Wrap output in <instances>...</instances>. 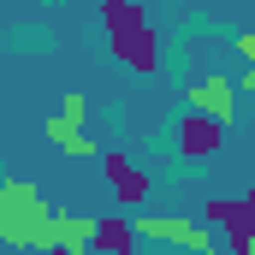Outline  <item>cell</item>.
Masks as SVG:
<instances>
[{"instance_id":"6da1fadb","label":"cell","mask_w":255,"mask_h":255,"mask_svg":"<svg viewBox=\"0 0 255 255\" xmlns=\"http://www.w3.org/2000/svg\"><path fill=\"white\" fill-rule=\"evenodd\" d=\"M101 24H107V48L119 54V65L130 71H160V36L154 24L142 18V6H125V0H101Z\"/></svg>"},{"instance_id":"7a4b0ae2","label":"cell","mask_w":255,"mask_h":255,"mask_svg":"<svg viewBox=\"0 0 255 255\" xmlns=\"http://www.w3.org/2000/svg\"><path fill=\"white\" fill-rule=\"evenodd\" d=\"M48 226H54V214H48V202L36 196V184H24V178H6V184H0V238H6V244L48 255Z\"/></svg>"},{"instance_id":"3957f363","label":"cell","mask_w":255,"mask_h":255,"mask_svg":"<svg viewBox=\"0 0 255 255\" xmlns=\"http://www.w3.org/2000/svg\"><path fill=\"white\" fill-rule=\"evenodd\" d=\"M130 232H136V238H160V244H172V250L220 255V244L208 238V226H196V220H178V214H136V220H130Z\"/></svg>"},{"instance_id":"277c9868","label":"cell","mask_w":255,"mask_h":255,"mask_svg":"<svg viewBox=\"0 0 255 255\" xmlns=\"http://www.w3.org/2000/svg\"><path fill=\"white\" fill-rule=\"evenodd\" d=\"M202 220L220 226V238H226V250H232V255H250V244H255V196H238V202L214 196V202L202 208Z\"/></svg>"},{"instance_id":"5b68a950","label":"cell","mask_w":255,"mask_h":255,"mask_svg":"<svg viewBox=\"0 0 255 255\" xmlns=\"http://www.w3.org/2000/svg\"><path fill=\"white\" fill-rule=\"evenodd\" d=\"M190 113L214 119V125H226V119L238 113V83H232V77H220V71H214V77H202V83L190 89Z\"/></svg>"},{"instance_id":"8992f818","label":"cell","mask_w":255,"mask_h":255,"mask_svg":"<svg viewBox=\"0 0 255 255\" xmlns=\"http://www.w3.org/2000/svg\"><path fill=\"white\" fill-rule=\"evenodd\" d=\"M220 142H226V125H214V119H202V113H184V119H178V154H184V160L220 154Z\"/></svg>"},{"instance_id":"52a82bcc","label":"cell","mask_w":255,"mask_h":255,"mask_svg":"<svg viewBox=\"0 0 255 255\" xmlns=\"http://www.w3.org/2000/svg\"><path fill=\"white\" fill-rule=\"evenodd\" d=\"M95 250V220H83V214H54V226H48V255H83Z\"/></svg>"},{"instance_id":"ba28073f","label":"cell","mask_w":255,"mask_h":255,"mask_svg":"<svg viewBox=\"0 0 255 255\" xmlns=\"http://www.w3.org/2000/svg\"><path fill=\"white\" fill-rule=\"evenodd\" d=\"M101 172H107V184H113V196H119L125 208H136L142 196L154 190V184H148V172H136V166H130L119 148H107V154H101Z\"/></svg>"},{"instance_id":"9c48e42d","label":"cell","mask_w":255,"mask_h":255,"mask_svg":"<svg viewBox=\"0 0 255 255\" xmlns=\"http://www.w3.org/2000/svg\"><path fill=\"white\" fill-rule=\"evenodd\" d=\"M95 250L101 255H130L136 250V232H130L125 214H101V220H95Z\"/></svg>"},{"instance_id":"30bf717a","label":"cell","mask_w":255,"mask_h":255,"mask_svg":"<svg viewBox=\"0 0 255 255\" xmlns=\"http://www.w3.org/2000/svg\"><path fill=\"white\" fill-rule=\"evenodd\" d=\"M48 136L60 142V148H65V154H71V160H95V142H89V136H83V130H77V125H65L60 113L48 119Z\"/></svg>"},{"instance_id":"8fae6325","label":"cell","mask_w":255,"mask_h":255,"mask_svg":"<svg viewBox=\"0 0 255 255\" xmlns=\"http://www.w3.org/2000/svg\"><path fill=\"white\" fill-rule=\"evenodd\" d=\"M238 48H244V60H250V71L238 77V95H255V24L244 30V36H238Z\"/></svg>"},{"instance_id":"7c38bea8","label":"cell","mask_w":255,"mask_h":255,"mask_svg":"<svg viewBox=\"0 0 255 255\" xmlns=\"http://www.w3.org/2000/svg\"><path fill=\"white\" fill-rule=\"evenodd\" d=\"M83 113H89V95H65V107H60V119H65V125H77Z\"/></svg>"},{"instance_id":"4fadbf2b","label":"cell","mask_w":255,"mask_h":255,"mask_svg":"<svg viewBox=\"0 0 255 255\" xmlns=\"http://www.w3.org/2000/svg\"><path fill=\"white\" fill-rule=\"evenodd\" d=\"M250 255H255V244H250Z\"/></svg>"}]
</instances>
